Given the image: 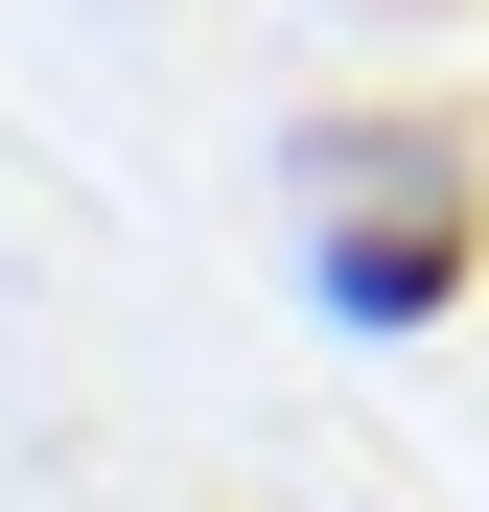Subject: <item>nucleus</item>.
<instances>
[{
    "instance_id": "obj_1",
    "label": "nucleus",
    "mask_w": 489,
    "mask_h": 512,
    "mask_svg": "<svg viewBox=\"0 0 489 512\" xmlns=\"http://www.w3.org/2000/svg\"><path fill=\"white\" fill-rule=\"evenodd\" d=\"M489 280V117L466 94H350L303 117V303L350 350H420Z\"/></svg>"
}]
</instances>
